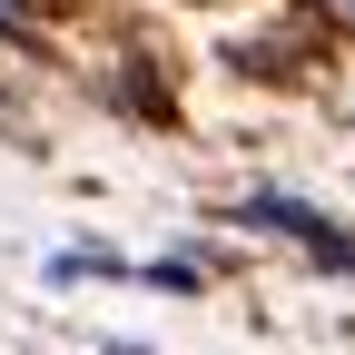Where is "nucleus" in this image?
I'll use <instances>...</instances> for the list:
<instances>
[{"instance_id":"1","label":"nucleus","mask_w":355,"mask_h":355,"mask_svg":"<svg viewBox=\"0 0 355 355\" xmlns=\"http://www.w3.org/2000/svg\"><path fill=\"white\" fill-rule=\"evenodd\" d=\"M50 277H128V266H119V257H109V247H69V257H60V266H50Z\"/></svg>"},{"instance_id":"2","label":"nucleus","mask_w":355,"mask_h":355,"mask_svg":"<svg viewBox=\"0 0 355 355\" xmlns=\"http://www.w3.org/2000/svg\"><path fill=\"white\" fill-rule=\"evenodd\" d=\"M0 30H10V40H30V0H0Z\"/></svg>"},{"instance_id":"3","label":"nucleus","mask_w":355,"mask_h":355,"mask_svg":"<svg viewBox=\"0 0 355 355\" xmlns=\"http://www.w3.org/2000/svg\"><path fill=\"white\" fill-rule=\"evenodd\" d=\"M345 10H355V0H345Z\"/></svg>"}]
</instances>
